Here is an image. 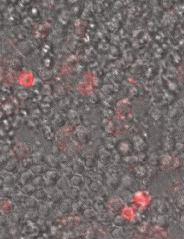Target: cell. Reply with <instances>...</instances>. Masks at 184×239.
<instances>
[{
	"mask_svg": "<svg viewBox=\"0 0 184 239\" xmlns=\"http://www.w3.org/2000/svg\"><path fill=\"white\" fill-rule=\"evenodd\" d=\"M14 182V178L11 175H7L4 179V183L7 185H11Z\"/></svg>",
	"mask_w": 184,
	"mask_h": 239,
	"instance_id": "603a6c76",
	"label": "cell"
},
{
	"mask_svg": "<svg viewBox=\"0 0 184 239\" xmlns=\"http://www.w3.org/2000/svg\"><path fill=\"white\" fill-rule=\"evenodd\" d=\"M57 185L58 188L61 191H65L69 188V182L64 177L59 179Z\"/></svg>",
	"mask_w": 184,
	"mask_h": 239,
	"instance_id": "8992f818",
	"label": "cell"
},
{
	"mask_svg": "<svg viewBox=\"0 0 184 239\" xmlns=\"http://www.w3.org/2000/svg\"><path fill=\"white\" fill-rule=\"evenodd\" d=\"M34 180L33 173L32 172H26L23 173L21 175V181L25 185L28 184Z\"/></svg>",
	"mask_w": 184,
	"mask_h": 239,
	"instance_id": "3957f363",
	"label": "cell"
},
{
	"mask_svg": "<svg viewBox=\"0 0 184 239\" xmlns=\"http://www.w3.org/2000/svg\"><path fill=\"white\" fill-rule=\"evenodd\" d=\"M158 213L161 214H165L168 211L167 206L165 204H163V203H161V204H160V205L158 206Z\"/></svg>",
	"mask_w": 184,
	"mask_h": 239,
	"instance_id": "484cf974",
	"label": "cell"
},
{
	"mask_svg": "<svg viewBox=\"0 0 184 239\" xmlns=\"http://www.w3.org/2000/svg\"><path fill=\"white\" fill-rule=\"evenodd\" d=\"M38 213L43 217H47L49 216L50 213V208L49 206L47 205H42L39 207L38 209Z\"/></svg>",
	"mask_w": 184,
	"mask_h": 239,
	"instance_id": "ba28073f",
	"label": "cell"
},
{
	"mask_svg": "<svg viewBox=\"0 0 184 239\" xmlns=\"http://www.w3.org/2000/svg\"><path fill=\"white\" fill-rule=\"evenodd\" d=\"M37 205L38 203L37 201L33 198H28L25 201V206L30 209H35V208H37Z\"/></svg>",
	"mask_w": 184,
	"mask_h": 239,
	"instance_id": "4fadbf2b",
	"label": "cell"
},
{
	"mask_svg": "<svg viewBox=\"0 0 184 239\" xmlns=\"http://www.w3.org/2000/svg\"><path fill=\"white\" fill-rule=\"evenodd\" d=\"M83 180L79 175H74L71 179V183L73 186L80 187L83 184Z\"/></svg>",
	"mask_w": 184,
	"mask_h": 239,
	"instance_id": "5b68a950",
	"label": "cell"
},
{
	"mask_svg": "<svg viewBox=\"0 0 184 239\" xmlns=\"http://www.w3.org/2000/svg\"><path fill=\"white\" fill-rule=\"evenodd\" d=\"M10 220L11 221V223L17 224L18 223H19L20 221V216L19 215L16 214V213L13 214L10 217Z\"/></svg>",
	"mask_w": 184,
	"mask_h": 239,
	"instance_id": "d4e9b609",
	"label": "cell"
},
{
	"mask_svg": "<svg viewBox=\"0 0 184 239\" xmlns=\"http://www.w3.org/2000/svg\"><path fill=\"white\" fill-rule=\"evenodd\" d=\"M5 169H6V170H7V171H8V172H11V173L15 172L17 171V163L13 160L10 161L8 163L7 167H6Z\"/></svg>",
	"mask_w": 184,
	"mask_h": 239,
	"instance_id": "8fae6325",
	"label": "cell"
},
{
	"mask_svg": "<svg viewBox=\"0 0 184 239\" xmlns=\"http://www.w3.org/2000/svg\"><path fill=\"white\" fill-rule=\"evenodd\" d=\"M180 226V228L183 230V232H184V216H183L182 218H181Z\"/></svg>",
	"mask_w": 184,
	"mask_h": 239,
	"instance_id": "1f68e13d",
	"label": "cell"
},
{
	"mask_svg": "<svg viewBox=\"0 0 184 239\" xmlns=\"http://www.w3.org/2000/svg\"><path fill=\"white\" fill-rule=\"evenodd\" d=\"M159 158L156 155H154L152 156V157H151L149 160V163H150L151 165H153V166H156V165L159 164Z\"/></svg>",
	"mask_w": 184,
	"mask_h": 239,
	"instance_id": "4316f807",
	"label": "cell"
},
{
	"mask_svg": "<svg viewBox=\"0 0 184 239\" xmlns=\"http://www.w3.org/2000/svg\"><path fill=\"white\" fill-rule=\"evenodd\" d=\"M79 195V191L76 188L71 189L70 191H69V196L70 198L73 200H76L78 198Z\"/></svg>",
	"mask_w": 184,
	"mask_h": 239,
	"instance_id": "2e32d148",
	"label": "cell"
},
{
	"mask_svg": "<svg viewBox=\"0 0 184 239\" xmlns=\"http://www.w3.org/2000/svg\"><path fill=\"white\" fill-rule=\"evenodd\" d=\"M11 194H12V191H11V190L10 188L6 187L3 189V195L5 197H10Z\"/></svg>",
	"mask_w": 184,
	"mask_h": 239,
	"instance_id": "f546056e",
	"label": "cell"
},
{
	"mask_svg": "<svg viewBox=\"0 0 184 239\" xmlns=\"http://www.w3.org/2000/svg\"><path fill=\"white\" fill-rule=\"evenodd\" d=\"M158 224L162 227H168V220L165 216H160L158 218Z\"/></svg>",
	"mask_w": 184,
	"mask_h": 239,
	"instance_id": "d6986e66",
	"label": "cell"
},
{
	"mask_svg": "<svg viewBox=\"0 0 184 239\" xmlns=\"http://www.w3.org/2000/svg\"><path fill=\"white\" fill-rule=\"evenodd\" d=\"M95 164V159L93 158L89 157L88 158L87 161H86V165H87V167L90 168L94 167Z\"/></svg>",
	"mask_w": 184,
	"mask_h": 239,
	"instance_id": "83f0119b",
	"label": "cell"
},
{
	"mask_svg": "<svg viewBox=\"0 0 184 239\" xmlns=\"http://www.w3.org/2000/svg\"><path fill=\"white\" fill-rule=\"evenodd\" d=\"M46 184V180L41 176L37 177L33 180V185L34 186H42Z\"/></svg>",
	"mask_w": 184,
	"mask_h": 239,
	"instance_id": "5bb4252c",
	"label": "cell"
},
{
	"mask_svg": "<svg viewBox=\"0 0 184 239\" xmlns=\"http://www.w3.org/2000/svg\"><path fill=\"white\" fill-rule=\"evenodd\" d=\"M73 208V205L68 200L64 201L62 202V204L61 205V210L64 214L70 213L72 211Z\"/></svg>",
	"mask_w": 184,
	"mask_h": 239,
	"instance_id": "7a4b0ae2",
	"label": "cell"
},
{
	"mask_svg": "<svg viewBox=\"0 0 184 239\" xmlns=\"http://www.w3.org/2000/svg\"><path fill=\"white\" fill-rule=\"evenodd\" d=\"M73 170L79 174H82L85 172V167L81 163L78 162V163L75 164V165H74Z\"/></svg>",
	"mask_w": 184,
	"mask_h": 239,
	"instance_id": "9a60e30c",
	"label": "cell"
},
{
	"mask_svg": "<svg viewBox=\"0 0 184 239\" xmlns=\"http://www.w3.org/2000/svg\"><path fill=\"white\" fill-rule=\"evenodd\" d=\"M136 172H137V174L138 175L139 177H144V175L146 174V170L145 169L144 167H138L136 168Z\"/></svg>",
	"mask_w": 184,
	"mask_h": 239,
	"instance_id": "cb8c5ba5",
	"label": "cell"
},
{
	"mask_svg": "<svg viewBox=\"0 0 184 239\" xmlns=\"http://www.w3.org/2000/svg\"><path fill=\"white\" fill-rule=\"evenodd\" d=\"M34 197L38 200L44 201L47 199V194L44 190L40 189V190L35 191Z\"/></svg>",
	"mask_w": 184,
	"mask_h": 239,
	"instance_id": "9c48e42d",
	"label": "cell"
},
{
	"mask_svg": "<svg viewBox=\"0 0 184 239\" xmlns=\"http://www.w3.org/2000/svg\"><path fill=\"white\" fill-rule=\"evenodd\" d=\"M27 217L28 220L32 221V222H34V221H36L38 220V213H37L36 211H32L31 212H29L28 213Z\"/></svg>",
	"mask_w": 184,
	"mask_h": 239,
	"instance_id": "44dd1931",
	"label": "cell"
},
{
	"mask_svg": "<svg viewBox=\"0 0 184 239\" xmlns=\"http://www.w3.org/2000/svg\"><path fill=\"white\" fill-rule=\"evenodd\" d=\"M110 206H111L112 210L118 211L122 208L123 207V203L120 199H114L112 200V201L110 203Z\"/></svg>",
	"mask_w": 184,
	"mask_h": 239,
	"instance_id": "277c9868",
	"label": "cell"
},
{
	"mask_svg": "<svg viewBox=\"0 0 184 239\" xmlns=\"http://www.w3.org/2000/svg\"><path fill=\"white\" fill-rule=\"evenodd\" d=\"M63 196L61 191H55V193L52 195V202L54 203H60L63 201Z\"/></svg>",
	"mask_w": 184,
	"mask_h": 239,
	"instance_id": "30bf717a",
	"label": "cell"
},
{
	"mask_svg": "<svg viewBox=\"0 0 184 239\" xmlns=\"http://www.w3.org/2000/svg\"><path fill=\"white\" fill-rule=\"evenodd\" d=\"M45 180L46 184L48 185L49 186H52L57 184L59 180V174L55 171H49L46 174Z\"/></svg>",
	"mask_w": 184,
	"mask_h": 239,
	"instance_id": "6da1fadb",
	"label": "cell"
},
{
	"mask_svg": "<svg viewBox=\"0 0 184 239\" xmlns=\"http://www.w3.org/2000/svg\"><path fill=\"white\" fill-rule=\"evenodd\" d=\"M114 224L117 226H122L125 224V219L121 216H118L114 220Z\"/></svg>",
	"mask_w": 184,
	"mask_h": 239,
	"instance_id": "ffe728a7",
	"label": "cell"
},
{
	"mask_svg": "<svg viewBox=\"0 0 184 239\" xmlns=\"http://www.w3.org/2000/svg\"><path fill=\"white\" fill-rule=\"evenodd\" d=\"M109 184L111 185V186L114 189H116L118 187V185H120V180L118 179L116 177H112L109 182Z\"/></svg>",
	"mask_w": 184,
	"mask_h": 239,
	"instance_id": "e0dca14e",
	"label": "cell"
},
{
	"mask_svg": "<svg viewBox=\"0 0 184 239\" xmlns=\"http://www.w3.org/2000/svg\"><path fill=\"white\" fill-rule=\"evenodd\" d=\"M22 193L25 195L30 196L35 193V187L30 184H26L22 189Z\"/></svg>",
	"mask_w": 184,
	"mask_h": 239,
	"instance_id": "52a82bcc",
	"label": "cell"
},
{
	"mask_svg": "<svg viewBox=\"0 0 184 239\" xmlns=\"http://www.w3.org/2000/svg\"><path fill=\"white\" fill-rule=\"evenodd\" d=\"M85 217L88 220H93L96 216L95 213L93 210H87L85 212Z\"/></svg>",
	"mask_w": 184,
	"mask_h": 239,
	"instance_id": "7402d4cb",
	"label": "cell"
},
{
	"mask_svg": "<svg viewBox=\"0 0 184 239\" xmlns=\"http://www.w3.org/2000/svg\"><path fill=\"white\" fill-rule=\"evenodd\" d=\"M31 172L35 175H41L44 172V168L39 165H35L31 168Z\"/></svg>",
	"mask_w": 184,
	"mask_h": 239,
	"instance_id": "7c38bea8",
	"label": "cell"
},
{
	"mask_svg": "<svg viewBox=\"0 0 184 239\" xmlns=\"http://www.w3.org/2000/svg\"><path fill=\"white\" fill-rule=\"evenodd\" d=\"M47 163H48V164L50 167H55V168L58 167L59 163L55 157H52V156H49V157L47 158Z\"/></svg>",
	"mask_w": 184,
	"mask_h": 239,
	"instance_id": "ac0fdd59",
	"label": "cell"
},
{
	"mask_svg": "<svg viewBox=\"0 0 184 239\" xmlns=\"http://www.w3.org/2000/svg\"><path fill=\"white\" fill-rule=\"evenodd\" d=\"M178 206L180 209L184 211V195L181 196L178 200Z\"/></svg>",
	"mask_w": 184,
	"mask_h": 239,
	"instance_id": "f1b7e54d",
	"label": "cell"
},
{
	"mask_svg": "<svg viewBox=\"0 0 184 239\" xmlns=\"http://www.w3.org/2000/svg\"><path fill=\"white\" fill-rule=\"evenodd\" d=\"M100 189V186H99V184H97V183H93L91 185V189L93 190V191H98Z\"/></svg>",
	"mask_w": 184,
	"mask_h": 239,
	"instance_id": "4dcf8cb0",
	"label": "cell"
}]
</instances>
